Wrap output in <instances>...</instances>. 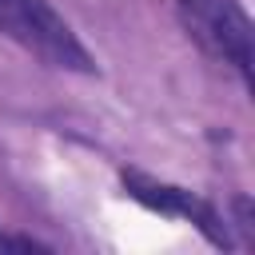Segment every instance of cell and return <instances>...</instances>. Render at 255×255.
<instances>
[{
    "label": "cell",
    "mask_w": 255,
    "mask_h": 255,
    "mask_svg": "<svg viewBox=\"0 0 255 255\" xmlns=\"http://www.w3.org/2000/svg\"><path fill=\"white\" fill-rule=\"evenodd\" d=\"M0 36L20 44L24 52L40 56L52 68L68 72H92L88 48L76 40L72 24L48 4V0H0Z\"/></svg>",
    "instance_id": "1"
},
{
    "label": "cell",
    "mask_w": 255,
    "mask_h": 255,
    "mask_svg": "<svg viewBox=\"0 0 255 255\" xmlns=\"http://www.w3.org/2000/svg\"><path fill=\"white\" fill-rule=\"evenodd\" d=\"M175 12L207 56L231 64L243 84L251 80V20L235 0H175Z\"/></svg>",
    "instance_id": "2"
},
{
    "label": "cell",
    "mask_w": 255,
    "mask_h": 255,
    "mask_svg": "<svg viewBox=\"0 0 255 255\" xmlns=\"http://www.w3.org/2000/svg\"><path fill=\"white\" fill-rule=\"evenodd\" d=\"M124 187H128V195L131 199H139V203H147L151 211H163V215H179V219H191L207 239H215V243H227V235H223V227H219V219H215V211L203 203V199H195L191 191H183V187H171V183H159V179H147V175H139V171H128L124 175Z\"/></svg>",
    "instance_id": "3"
},
{
    "label": "cell",
    "mask_w": 255,
    "mask_h": 255,
    "mask_svg": "<svg viewBox=\"0 0 255 255\" xmlns=\"http://www.w3.org/2000/svg\"><path fill=\"white\" fill-rule=\"evenodd\" d=\"M0 251H48L44 243H36L32 235H12L0 227Z\"/></svg>",
    "instance_id": "4"
}]
</instances>
